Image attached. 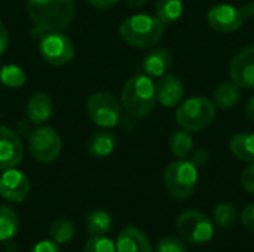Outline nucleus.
Returning a JSON list of instances; mask_svg holds the SVG:
<instances>
[{
    "mask_svg": "<svg viewBox=\"0 0 254 252\" xmlns=\"http://www.w3.org/2000/svg\"><path fill=\"white\" fill-rule=\"evenodd\" d=\"M241 187L250 193L254 195V162H252L241 174Z\"/></svg>",
    "mask_w": 254,
    "mask_h": 252,
    "instance_id": "31",
    "label": "nucleus"
},
{
    "mask_svg": "<svg viewBox=\"0 0 254 252\" xmlns=\"http://www.w3.org/2000/svg\"><path fill=\"white\" fill-rule=\"evenodd\" d=\"M86 111L92 123L100 128L112 129L121 122L122 104L110 92H95L88 98Z\"/></svg>",
    "mask_w": 254,
    "mask_h": 252,
    "instance_id": "7",
    "label": "nucleus"
},
{
    "mask_svg": "<svg viewBox=\"0 0 254 252\" xmlns=\"http://www.w3.org/2000/svg\"><path fill=\"white\" fill-rule=\"evenodd\" d=\"M229 76L244 89H254V45L243 48L229 64Z\"/></svg>",
    "mask_w": 254,
    "mask_h": 252,
    "instance_id": "10",
    "label": "nucleus"
},
{
    "mask_svg": "<svg viewBox=\"0 0 254 252\" xmlns=\"http://www.w3.org/2000/svg\"><path fill=\"white\" fill-rule=\"evenodd\" d=\"M241 100V88L234 82H223L217 85L213 92V102L217 110L228 111L234 108Z\"/></svg>",
    "mask_w": 254,
    "mask_h": 252,
    "instance_id": "19",
    "label": "nucleus"
},
{
    "mask_svg": "<svg viewBox=\"0 0 254 252\" xmlns=\"http://www.w3.org/2000/svg\"><path fill=\"white\" fill-rule=\"evenodd\" d=\"M24 157L19 135L7 126H0V171L16 168Z\"/></svg>",
    "mask_w": 254,
    "mask_h": 252,
    "instance_id": "12",
    "label": "nucleus"
},
{
    "mask_svg": "<svg viewBox=\"0 0 254 252\" xmlns=\"http://www.w3.org/2000/svg\"><path fill=\"white\" fill-rule=\"evenodd\" d=\"M246 116L249 117V120L254 122V95L247 101V105H246Z\"/></svg>",
    "mask_w": 254,
    "mask_h": 252,
    "instance_id": "38",
    "label": "nucleus"
},
{
    "mask_svg": "<svg viewBox=\"0 0 254 252\" xmlns=\"http://www.w3.org/2000/svg\"><path fill=\"white\" fill-rule=\"evenodd\" d=\"M238 10H240V13H241V16H243V19L244 21H247V19H252L254 16V1H246V3H243L240 7H238Z\"/></svg>",
    "mask_w": 254,
    "mask_h": 252,
    "instance_id": "34",
    "label": "nucleus"
},
{
    "mask_svg": "<svg viewBox=\"0 0 254 252\" xmlns=\"http://www.w3.org/2000/svg\"><path fill=\"white\" fill-rule=\"evenodd\" d=\"M231 153L243 162H254V132H238L229 141Z\"/></svg>",
    "mask_w": 254,
    "mask_h": 252,
    "instance_id": "20",
    "label": "nucleus"
},
{
    "mask_svg": "<svg viewBox=\"0 0 254 252\" xmlns=\"http://www.w3.org/2000/svg\"><path fill=\"white\" fill-rule=\"evenodd\" d=\"M176 226L180 238L190 245H204L214 236L213 221L196 209L183 211L179 215Z\"/></svg>",
    "mask_w": 254,
    "mask_h": 252,
    "instance_id": "6",
    "label": "nucleus"
},
{
    "mask_svg": "<svg viewBox=\"0 0 254 252\" xmlns=\"http://www.w3.org/2000/svg\"><path fill=\"white\" fill-rule=\"evenodd\" d=\"M143 71L149 77H161L167 74L173 67V53L167 48L150 49L141 62Z\"/></svg>",
    "mask_w": 254,
    "mask_h": 252,
    "instance_id": "15",
    "label": "nucleus"
},
{
    "mask_svg": "<svg viewBox=\"0 0 254 252\" xmlns=\"http://www.w3.org/2000/svg\"><path fill=\"white\" fill-rule=\"evenodd\" d=\"M241 221H243V226H244L249 232L254 233V203L246 206V208L243 209Z\"/></svg>",
    "mask_w": 254,
    "mask_h": 252,
    "instance_id": "32",
    "label": "nucleus"
},
{
    "mask_svg": "<svg viewBox=\"0 0 254 252\" xmlns=\"http://www.w3.org/2000/svg\"><path fill=\"white\" fill-rule=\"evenodd\" d=\"M125 1L131 7H141V6L146 4V0H125Z\"/></svg>",
    "mask_w": 254,
    "mask_h": 252,
    "instance_id": "39",
    "label": "nucleus"
},
{
    "mask_svg": "<svg viewBox=\"0 0 254 252\" xmlns=\"http://www.w3.org/2000/svg\"><path fill=\"white\" fill-rule=\"evenodd\" d=\"M155 252H189L185 242L179 238H174V236H167V238H162L158 245H156V250Z\"/></svg>",
    "mask_w": 254,
    "mask_h": 252,
    "instance_id": "29",
    "label": "nucleus"
},
{
    "mask_svg": "<svg viewBox=\"0 0 254 252\" xmlns=\"http://www.w3.org/2000/svg\"><path fill=\"white\" fill-rule=\"evenodd\" d=\"M165 189L177 201L189 199L198 184V168L186 159L171 162L164 172Z\"/></svg>",
    "mask_w": 254,
    "mask_h": 252,
    "instance_id": "5",
    "label": "nucleus"
},
{
    "mask_svg": "<svg viewBox=\"0 0 254 252\" xmlns=\"http://www.w3.org/2000/svg\"><path fill=\"white\" fill-rule=\"evenodd\" d=\"M85 224H86V232L91 238L104 236L112 229V217L107 211L94 209L86 215Z\"/></svg>",
    "mask_w": 254,
    "mask_h": 252,
    "instance_id": "21",
    "label": "nucleus"
},
{
    "mask_svg": "<svg viewBox=\"0 0 254 252\" xmlns=\"http://www.w3.org/2000/svg\"><path fill=\"white\" fill-rule=\"evenodd\" d=\"M156 16L167 25L176 22L183 13L182 0H156L155 1Z\"/></svg>",
    "mask_w": 254,
    "mask_h": 252,
    "instance_id": "24",
    "label": "nucleus"
},
{
    "mask_svg": "<svg viewBox=\"0 0 254 252\" xmlns=\"http://www.w3.org/2000/svg\"><path fill=\"white\" fill-rule=\"evenodd\" d=\"M118 144V137L112 129L101 128L91 134L86 143V150L94 157H107L110 156Z\"/></svg>",
    "mask_w": 254,
    "mask_h": 252,
    "instance_id": "17",
    "label": "nucleus"
},
{
    "mask_svg": "<svg viewBox=\"0 0 254 252\" xmlns=\"http://www.w3.org/2000/svg\"><path fill=\"white\" fill-rule=\"evenodd\" d=\"M7 45H9V33H7V30H6L4 24L0 21V55L4 53Z\"/></svg>",
    "mask_w": 254,
    "mask_h": 252,
    "instance_id": "35",
    "label": "nucleus"
},
{
    "mask_svg": "<svg viewBox=\"0 0 254 252\" xmlns=\"http://www.w3.org/2000/svg\"><path fill=\"white\" fill-rule=\"evenodd\" d=\"M30 193V181L27 175L15 168L3 171L0 177V196L12 203H21Z\"/></svg>",
    "mask_w": 254,
    "mask_h": 252,
    "instance_id": "11",
    "label": "nucleus"
},
{
    "mask_svg": "<svg viewBox=\"0 0 254 252\" xmlns=\"http://www.w3.org/2000/svg\"><path fill=\"white\" fill-rule=\"evenodd\" d=\"M207 21L216 31H220V33L237 31L244 24V19L238 7L226 4V3L213 6L207 12Z\"/></svg>",
    "mask_w": 254,
    "mask_h": 252,
    "instance_id": "13",
    "label": "nucleus"
},
{
    "mask_svg": "<svg viewBox=\"0 0 254 252\" xmlns=\"http://www.w3.org/2000/svg\"><path fill=\"white\" fill-rule=\"evenodd\" d=\"M19 229L18 214L7 205H0V241L12 239Z\"/></svg>",
    "mask_w": 254,
    "mask_h": 252,
    "instance_id": "23",
    "label": "nucleus"
},
{
    "mask_svg": "<svg viewBox=\"0 0 254 252\" xmlns=\"http://www.w3.org/2000/svg\"><path fill=\"white\" fill-rule=\"evenodd\" d=\"M122 108L134 119L147 117L156 104V91L152 77L137 74L127 80L121 94Z\"/></svg>",
    "mask_w": 254,
    "mask_h": 252,
    "instance_id": "2",
    "label": "nucleus"
},
{
    "mask_svg": "<svg viewBox=\"0 0 254 252\" xmlns=\"http://www.w3.org/2000/svg\"><path fill=\"white\" fill-rule=\"evenodd\" d=\"M190 156V162L196 166V168H205L208 163H210V159H211V154L208 150L205 149H195L192 150V153L189 154Z\"/></svg>",
    "mask_w": 254,
    "mask_h": 252,
    "instance_id": "30",
    "label": "nucleus"
},
{
    "mask_svg": "<svg viewBox=\"0 0 254 252\" xmlns=\"http://www.w3.org/2000/svg\"><path fill=\"white\" fill-rule=\"evenodd\" d=\"M27 13L43 34L63 31L74 18V0H27Z\"/></svg>",
    "mask_w": 254,
    "mask_h": 252,
    "instance_id": "1",
    "label": "nucleus"
},
{
    "mask_svg": "<svg viewBox=\"0 0 254 252\" xmlns=\"http://www.w3.org/2000/svg\"><path fill=\"white\" fill-rule=\"evenodd\" d=\"M82 252H116V245L106 236L91 238Z\"/></svg>",
    "mask_w": 254,
    "mask_h": 252,
    "instance_id": "28",
    "label": "nucleus"
},
{
    "mask_svg": "<svg viewBox=\"0 0 254 252\" xmlns=\"http://www.w3.org/2000/svg\"><path fill=\"white\" fill-rule=\"evenodd\" d=\"M31 128H30V125L25 122V120H21L19 123H18V128H16V134L19 135V137H28L30 134H31Z\"/></svg>",
    "mask_w": 254,
    "mask_h": 252,
    "instance_id": "37",
    "label": "nucleus"
},
{
    "mask_svg": "<svg viewBox=\"0 0 254 252\" xmlns=\"http://www.w3.org/2000/svg\"><path fill=\"white\" fill-rule=\"evenodd\" d=\"M119 0H88V3L97 9H107V7H112L118 3Z\"/></svg>",
    "mask_w": 254,
    "mask_h": 252,
    "instance_id": "36",
    "label": "nucleus"
},
{
    "mask_svg": "<svg viewBox=\"0 0 254 252\" xmlns=\"http://www.w3.org/2000/svg\"><path fill=\"white\" fill-rule=\"evenodd\" d=\"M170 150L177 159H186L193 150V138L189 131L177 129L170 137Z\"/></svg>",
    "mask_w": 254,
    "mask_h": 252,
    "instance_id": "22",
    "label": "nucleus"
},
{
    "mask_svg": "<svg viewBox=\"0 0 254 252\" xmlns=\"http://www.w3.org/2000/svg\"><path fill=\"white\" fill-rule=\"evenodd\" d=\"M28 149L36 162L51 163L60 156L63 140L54 128L40 125L28 135Z\"/></svg>",
    "mask_w": 254,
    "mask_h": 252,
    "instance_id": "8",
    "label": "nucleus"
},
{
    "mask_svg": "<svg viewBox=\"0 0 254 252\" xmlns=\"http://www.w3.org/2000/svg\"><path fill=\"white\" fill-rule=\"evenodd\" d=\"M216 114L217 108L214 102L204 95H196L179 104L176 110V122L182 129L199 132L214 122Z\"/></svg>",
    "mask_w": 254,
    "mask_h": 252,
    "instance_id": "4",
    "label": "nucleus"
},
{
    "mask_svg": "<svg viewBox=\"0 0 254 252\" xmlns=\"http://www.w3.org/2000/svg\"><path fill=\"white\" fill-rule=\"evenodd\" d=\"M49 235L52 241L58 245H64L70 242L74 236V224L70 218L67 217H60L57 218L49 229Z\"/></svg>",
    "mask_w": 254,
    "mask_h": 252,
    "instance_id": "25",
    "label": "nucleus"
},
{
    "mask_svg": "<svg viewBox=\"0 0 254 252\" xmlns=\"http://www.w3.org/2000/svg\"><path fill=\"white\" fill-rule=\"evenodd\" d=\"M156 101H159L164 107H177L185 98V83L176 74L167 73L159 77L155 85Z\"/></svg>",
    "mask_w": 254,
    "mask_h": 252,
    "instance_id": "14",
    "label": "nucleus"
},
{
    "mask_svg": "<svg viewBox=\"0 0 254 252\" xmlns=\"http://www.w3.org/2000/svg\"><path fill=\"white\" fill-rule=\"evenodd\" d=\"M39 52L43 61L54 67L65 65L74 58L73 42L61 31L45 33L39 43Z\"/></svg>",
    "mask_w": 254,
    "mask_h": 252,
    "instance_id": "9",
    "label": "nucleus"
},
{
    "mask_svg": "<svg viewBox=\"0 0 254 252\" xmlns=\"http://www.w3.org/2000/svg\"><path fill=\"white\" fill-rule=\"evenodd\" d=\"M27 80L24 68L15 64H6L0 68V82L6 88H21Z\"/></svg>",
    "mask_w": 254,
    "mask_h": 252,
    "instance_id": "27",
    "label": "nucleus"
},
{
    "mask_svg": "<svg viewBox=\"0 0 254 252\" xmlns=\"http://www.w3.org/2000/svg\"><path fill=\"white\" fill-rule=\"evenodd\" d=\"M54 111V102L48 94L36 92L27 104V117L31 125H45Z\"/></svg>",
    "mask_w": 254,
    "mask_h": 252,
    "instance_id": "18",
    "label": "nucleus"
},
{
    "mask_svg": "<svg viewBox=\"0 0 254 252\" xmlns=\"http://www.w3.org/2000/svg\"><path fill=\"white\" fill-rule=\"evenodd\" d=\"M30 252H61V250L54 241H40L31 248Z\"/></svg>",
    "mask_w": 254,
    "mask_h": 252,
    "instance_id": "33",
    "label": "nucleus"
},
{
    "mask_svg": "<svg viewBox=\"0 0 254 252\" xmlns=\"http://www.w3.org/2000/svg\"><path fill=\"white\" fill-rule=\"evenodd\" d=\"M213 217H214V223L217 227L229 229L235 224V221L238 218V211H237V206L234 203L222 202L214 208Z\"/></svg>",
    "mask_w": 254,
    "mask_h": 252,
    "instance_id": "26",
    "label": "nucleus"
},
{
    "mask_svg": "<svg viewBox=\"0 0 254 252\" xmlns=\"http://www.w3.org/2000/svg\"><path fill=\"white\" fill-rule=\"evenodd\" d=\"M116 252H153L150 241L137 227L124 229L116 241Z\"/></svg>",
    "mask_w": 254,
    "mask_h": 252,
    "instance_id": "16",
    "label": "nucleus"
},
{
    "mask_svg": "<svg viewBox=\"0 0 254 252\" xmlns=\"http://www.w3.org/2000/svg\"><path fill=\"white\" fill-rule=\"evenodd\" d=\"M165 24L158 16L146 13H137L128 16L119 25V34L122 40L137 49L153 48L164 36Z\"/></svg>",
    "mask_w": 254,
    "mask_h": 252,
    "instance_id": "3",
    "label": "nucleus"
}]
</instances>
